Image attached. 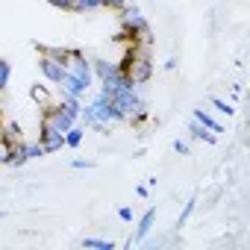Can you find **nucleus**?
I'll use <instances>...</instances> for the list:
<instances>
[{
    "instance_id": "1",
    "label": "nucleus",
    "mask_w": 250,
    "mask_h": 250,
    "mask_svg": "<svg viewBox=\"0 0 250 250\" xmlns=\"http://www.w3.org/2000/svg\"><path fill=\"white\" fill-rule=\"evenodd\" d=\"M88 94H91V91H88ZM80 124H83L85 130H94V133H100V136H109L112 127H118V124H124V121H121V115L115 112L112 100H109L103 91H94L91 100L83 103V109H80Z\"/></svg>"
},
{
    "instance_id": "2",
    "label": "nucleus",
    "mask_w": 250,
    "mask_h": 250,
    "mask_svg": "<svg viewBox=\"0 0 250 250\" xmlns=\"http://www.w3.org/2000/svg\"><path fill=\"white\" fill-rule=\"evenodd\" d=\"M42 109V118H39V133H62L65 136V130L71 127V124H77V118L59 103V100H53V103H44V106H39Z\"/></svg>"
},
{
    "instance_id": "3",
    "label": "nucleus",
    "mask_w": 250,
    "mask_h": 250,
    "mask_svg": "<svg viewBox=\"0 0 250 250\" xmlns=\"http://www.w3.org/2000/svg\"><path fill=\"white\" fill-rule=\"evenodd\" d=\"M62 65H65V74L83 80L88 88H94V71H91V56H85L80 47H62L59 53Z\"/></svg>"
},
{
    "instance_id": "4",
    "label": "nucleus",
    "mask_w": 250,
    "mask_h": 250,
    "mask_svg": "<svg viewBox=\"0 0 250 250\" xmlns=\"http://www.w3.org/2000/svg\"><path fill=\"white\" fill-rule=\"evenodd\" d=\"M59 53H62V47H47V44H42L39 47V74L56 88L59 83H62V77H65V65H62V59H59Z\"/></svg>"
},
{
    "instance_id": "5",
    "label": "nucleus",
    "mask_w": 250,
    "mask_h": 250,
    "mask_svg": "<svg viewBox=\"0 0 250 250\" xmlns=\"http://www.w3.org/2000/svg\"><path fill=\"white\" fill-rule=\"evenodd\" d=\"M153 227H156V209L150 206V209H145V212L136 218V232H133L130 244H142V241L153 232Z\"/></svg>"
},
{
    "instance_id": "6",
    "label": "nucleus",
    "mask_w": 250,
    "mask_h": 250,
    "mask_svg": "<svg viewBox=\"0 0 250 250\" xmlns=\"http://www.w3.org/2000/svg\"><path fill=\"white\" fill-rule=\"evenodd\" d=\"M56 91H59V94H71V97H80V100H83V97H88V91H91V88H88L83 80H77V77L65 74V77H62V83L56 85Z\"/></svg>"
},
{
    "instance_id": "7",
    "label": "nucleus",
    "mask_w": 250,
    "mask_h": 250,
    "mask_svg": "<svg viewBox=\"0 0 250 250\" xmlns=\"http://www.w3.org/2000/svg\"><path fill=\"white\" fill-rule=\"evenodd\" d=\"M191 118H194V121H200L203 127H206V130H212L215 136H221V133H224V124H221V121H218V118H215L209 109H203V106L191 109Z\"/></svg>"
},
{
    "instance_id": "8",
    "label": "nucleus",
    "mask_w": 250,
    "mask_h": 250,
    "mask_svg": "<svg viewBox=\"0 0 250 250\" xmlns=\"http://www.w3.org/2000/svg\"><path fill=\"white\" fill-rule=\"evenodd\" d=\"M188 136H191L194 142H203V145H218V136H215L212 130H206L203 124H200V121H194V118L188 121Z\"/></svg>"
},
{
    "instance_id": "9",
    "label": "nucleus",
    "mask_w": 250,
    "mask_h": 250,
    "mask_svg": "<svg viewBox=\"0 0 250 250\" xmlns=\"http://www.w3.org/2000/svg\"><path fill=\"white\" fill-rule=\"evenodd\" d=\"M91 71H94V83H100V80H106L109 74L118 71V62H109V59H103V56H94V59H91Z\"/></svg>"
},
{
    "instance_id": "10",
    "label": "nucleus",
    "mask_w": 250,
    "mask_h": 250,
    "mask_svg": "<svg viewBox=\"0 0 250 250\" xmlns=\"http://www.w3.org/2000/svg\"><path fill=\"white\" fill-rule=\"evenodd\" d=\"M39 145H42L44 153L50 156V153H56V150L65 147V136H62V133H39Z\"/></svg>"
},
{
    "instance_id": "11",
    "label": "nucleus",
    "mask_w": 250,
    "mask_h": 250,
    "mask_svg": "<svg viewBox=\"0 0 250 250\" xmlns=\"http://www.w3.org/2000/svg\"><path fill=\"white\" fill-rule=\"evenodd\" d=\"M83 139H85V127L77 121V124H71V127L65 130V147H71V150H77L80 145H83Z\"/></svg>"
},
{
    "instance_id": "12",
    "label": "nucleus",
    "mask_w": 250,
    "mask_h": 250,
    "mask_svg": "<svg viewBox=\"0 0 250 250\" xmlns=\"http://www.w3.org/2000/svg\"><path fill=\"white\" fill-rule=\"evenodd\" d=\"M83 247H88V250H115V241H106V238H97V235H85Z\"/></svg>"
},
{
    "instance_id": "13",
    "label": "nucleus",
    "mask_w": 250,
    "mask_h": 250,
    "mask_svg": "<svg viewBox=\"0 0 250 250\" xmlns=\"http://www.w3.org/2000/svg\"><path fill=\"white\" fill-rule=\"evenodd\" d=\"M194 209H197V197L191 194V197L183 203V212H180V218H177V227H186V224H188V218L194 215Z\"/></svg>"
},
{
    "instance_id": "14",
    "label": "nucleus",
    "mask_w": 250,
    "mask_h": 250,
    "mask_svg": "<svg viewBox=\"0 0 250 250\" xmlns=\"http://www.w3.org/2000/svg\"><path fill=\"white\" fill-rule=\"evenodd\" d=\"M209 103L215 106V112H218V115H227V118H232V115H235V106H232L229 100H224V97H212Z\"/></svg>"
},
{
    "instance_id": "15",
    "label": "nucleus",
    "mask_w": 250,
    "mask_h": 250,
    "mask_svg": "<svg viewBox=\"0 0 250 250\" xmlns=\"http://www.w3.org/2000/svg\"><path fill=\"white\" fill-rule=\"evenodd\" d=\"M9 80H12V62L9 59H0V91H6Z\"/></svg>"
},
{
    "instance_id": "16",
    "label": "nucleus",
    "mask_w": 250,
    "mask_h": 250,
    "mask_svg": "<svg viewBox=\"0 0 250 250\" xmlns=\"http://www.w3.org/2000/svg\"><path fill=\"white\" fill-rule=\"evenodd\" d=\"M24 153H27V159H30V162H33V159L47 156V153H44V147H42L39 142H24Z\"/></svg>"
},
{
    "instance_id": "17",
    "label": "nucleus",
    "mask_w": 250,
    "mask_h": 250,
    "mask_svg": "<svg viewBox=\"0 0 250 250\" xmlns=\"http://www.w3.org/2000/svg\"><path fill=\"white\" fill-rule=\"evenodd\" d=\"M171 147H174V153H177V156H191V145H188V142H183V139H174V145H171Z\"/></svg>"
},
{
    "instance_id": "18",
    "label": "nucleus",
    "mask_w": 250,
    "mask_h": 250,
    "mask_svg": "<svg viewBox=\"0 0 250 250\" xmlns=\"http://www.w3.org/2000/svg\"><path fill=\"white\" fill-rule=\"evenodd\" d=\"M118 221H124V224H133V221H136V212H133V206H121V209H118Z\"/></svg>"
},
{
    "instance_id": "19",
    "label": "nucleus",
    "mask_w": 250,
    "mask_h": 250,
    "mask_svg": "<svg viewBox=\"0 0 250 250\" xmlns=\"http://www.w3.org/2000/svg\"><path fill=\"white\" fill-rule=\"evenodd\" d=\"M130 0H103V9H112V12H118V9H124Z\"/></svg>"
},
{
    "instance_id": "20",
    "label": "nucleus",
    "mask_w": 250,
    "mask_h": 250,
    "mask_svg": "<svg viewBox=\"0 0 250 250\" xmlns=\"http://www.w3.org/2000/svg\"><path fill=\"white\" fill-rule=\"evenodd\" d=\"M71 168H77V171H91V168H94V162H91V159H74V162H71Z\"/></svg>"
},
{
    "instance_id": "21",
    "label": "nucleus",
    "mask_w": 250,
    "mask_h": 250,
    "mask_svg": "<svg viewBox=\"0 0 250 250\" xmlns=\"http://www.w3.org/2000/svg\"><path fill=\"white\" fill-rule=\"evenodd\" d=\"M136 194H139V197H150V188H147V186H136Z\"/></svg>"
},
{
    "instance_id": "22",
    "label": "nucleus",
    "mask_w": 250,
    "mask_h": 250,
    "mask_svg": "<svg viewBox=\"0 0 250 250\" xmlns=\"http://www.w3.org/2000/svg\"><path fill=\"white\" fill-rule=\"evenodd\" d=\"M174 68H177V59H174V56H171V59H165V71H174Z\"/></svg>"
}]
</instances>
